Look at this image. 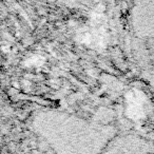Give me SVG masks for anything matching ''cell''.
Instances as JSON below:
<instances>
[{
  "mask_svg": "<svg viewBox=\"0 0 154 154\" xmlns=\"http://www.w3.org/2000/svg\"><path fill=\"white\" fill-rule=\"evenodd\" d=\"M43 62V58L41 57V56H38V55H34L32 56V57L28 58L26 61V64L29 66H40L41 63Z\"/></svg>",
  "mask_w": 154,
  "mask_h": 154,
  "instance_id": "2",
  "label": "cell"
},
{
  "mask_svg": "<svg viewBox=\"0 0 154 154\" xmlns=\"http://www.w3.org/2000/svg\"><path fill=\"white\" fill-rule=\"evenodd\" d=\"M127 114L134 120L141 119L146 114L147 98L146 95L138 89H132L126 96Z\"/></svg>",
  "mask_w": 154,
  "mask_h": 154,
  "instance_id": "1",
  "label": "cell"
}]
</instances>
